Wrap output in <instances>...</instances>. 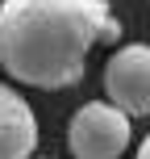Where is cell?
Instances as JSON below:
<instances>
[{"instance_id":"cell-2","label":"cell","mask_w":150,"mask_h":159,"mask_svg":"<svg viewBox=\"0 0 150 159\" xmlns=\"http://www.w3.org/2000/svg\"><path fill=\"white\" fill-rule=\"evenodd\" d=\"M129 143H134V121L109 96L79 105L67 126V151L75 159H121Z\"/></svg>"},{"instance_id":"cell-4","label":"cell","mask_w":150,"mask_h":159,"mask_svg":"<svg viewBox=\"0 0 150 159\" xmlns=\"http://www.w3.org/2000/svg\"><path fill=\"white\" fill-rule=\"evenodd\" d=\"M38 117L13 84H0V159H33Z\"/></svg>"},{"instance_id":"cell-1","label":"cell","mask_w":150,"mask_h":159,"mask_svg":"<svg viewBox=\"0 0 150 159\" xmlns=\"http://www.w3.org/2000/svg\"><path fill=\"white\" fill-rule=\"evenodd\" d=\"M100 42L121 46L109 0H0V67L25 88H75Z\"/></svg>"},{"instance_id":"cell-3","label":"cell","mask_w":150,"mask_h":159,"mask_svg":"<svg viewBox=\"0 0 150 159\" xmlns=\"http://www.w3.org/2000/svg\"><path fill=\"white\" fill-rule=\"evenodd\" d=\"M104 96L129 113L146 117L150 113V46L146 42H125L104 63Z\"/></svg>"},{"instance_id":"cell-5","label":"cell","mask_w":150,"mask_h":159,"mask_svg":"<svg viewBox=\"0 0 150 159\" xmlns=\"http://www.w3.org/2000/svg\"><path fill=\"white\" fill-rule=\"evenodd\" d=\"M138 159H150V134L142 138V147H138Z\"/></svg>"}]
</instances>
